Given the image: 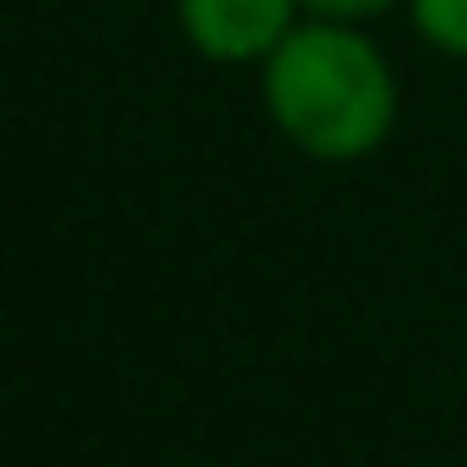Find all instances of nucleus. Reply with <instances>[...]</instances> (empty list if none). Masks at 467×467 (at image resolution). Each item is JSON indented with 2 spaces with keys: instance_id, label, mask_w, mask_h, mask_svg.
Wrapping results in <instances>:
<instances>
[{
  "instance_id": "20e7f679",
  "label": "nucleus",
  "mask_w": 467,
  "mask_h": 467,
  "mask_svg": "<svg viewBox=\"0 0 467 467\" xmlns=\"http://www.w3.org/2000/svg\"><path fill=\"white\" fill-rule=\"evenodd\" d=\"M301 7H314L320 20H365V14H384L390 0H301Z\"/></svg>"
},
{
  "instance_id": "f03ea898",
  "label": "nucleus",
  "mask_w": 467,
  "mask_h": 467,
  "mask_svg": "<svg viewBox=\"0 0 467 467\" xmlns=\"http://www.w3.org/2000/svg\"><path fill=\"white\" fill-rule=\"evenodd\" d=\"M180 26L218 65L269 58L295 33V0H180Z\"/></svg>"
},
{
  "instance_id": "7ed1b4c3",
  "label": "nucleus",
  "mask_w": 467,
  "mask_h": 467,
  "mask_svg": "<svg viewBox=\"0 0 467 467\" xmlns=\"http://www.w3.org/2000/svg\"><path fill=\"white\" fill-rule=\"evenodd\" d=\"M416 14V33L454 58H467V0H410Z\"/></svg>"
},
{
  "instance_id": "f257e3e1",
  "label": "nucleus",
  "mask_w": 467,
  "mask_h": 467,
  "mask_svg": "<svg viewBox=\"0 0 467 467\" xmlns=\"http://www.w3.org/2000/svg\"><path fill=\"white\" fill-rule=\"evenodd\" d=\"M263 97L275 129L314 161H358L397 122V84L384 58L346 26H295L269 65Z\"/></svg>"
}]
</instances>
